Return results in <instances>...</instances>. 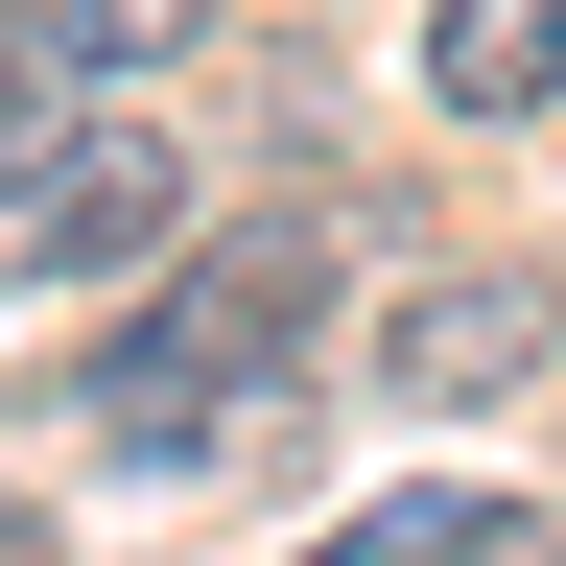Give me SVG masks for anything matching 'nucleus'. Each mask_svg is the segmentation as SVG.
Returning a JSON list of instances; mask_svg holds the SVG:
<instances>
[{
	"label": "nucleus",
	"mask_w": 566,
	"mask_h": 566,
	"mask_svg": "<svg viewBox=\"0 0 566 566\" xmlns=\"http://www.w3.org/2000/svg\"><path fill=\"white\" fill-rule=\"evenodd\" d=\"M166 237H189V166H166V142L95 118L71 166H24V260H48V283H118V260H166Z\"/></svg>",
	"instance_id": "1"
},
{
	"label": "nucleus",
	"mask_w": 566,
	"mask_h": 566,
	"mask_svg": "<svg viewBox=\"0 0 566 566\" xmlns=\"http://www.w3.org/2000/svg\"><path fill=\"white\" fill-rule=\"evenodd\" d=\"M378 378H401V401H520V378H543V283H520V260H449V283L378 331Z\"/></svg>",
	"instance_id": "2"
},
{
	"label": "nucleus",
	"mask_w": 566,
	"mask_h": 566,
	"mask_svg": "<svg viewBox=\"0 0 566 566\" xmlns=\"http://www.w3.org/2000/svg\"><path fill=\"white\" fill-rule=\"evenodd\" d=\"M424 95L449 118H543L566 95V0H424Z\"/></svg>",
	"instance_id": "3"
},
{
	"label": "nucleus",
	"mask_w": 566,
	"mask_h": 566,
	"mask_svg": "<svg viewBox=\"0 0 566 566\" xmlns=\"http://www.w3.org/2000/svg\"><path fill=\"white\" fill-rule=\"evenodd\" d=\"M71 142H95V48H71L48 0H0V189H24V166H71Z\"/></svg>",
	"instance_id": "4"
},
{
	"label": "nucleus",
	"mask_w": 566,
	"mask_h": 566,
	"mask_svg": "<svg viewBox=\"0 0 566 566\" xmlns=\"http://www.w3.org/2000/svg\"><path fill=\"white\" fill-rule=\"evenodd\" d=\"M48 24H71V48H95V71H166V48L212 24V0H48Z\"/></svg>",
	"instance_id": "5"
},
{
	"label": "nucleus",
	"mask_w": 566,
	"mask_h": 566,
	"mask_svg": "<svg viewBox=\"0 0 566 566\" xmlns=\"http://www.w3.org/2000/svg\"><path fill=\"white\" fill-rule=\"evenodd\" d=\"M0 566H48V543H24V495H0Z\"/></svg>",
	"instance_id": "6"
},
{
	"label": "nucleus",
	"mask_w": 566,
	"mask_h": 566,
	"mask_svg": "<svg viewBox=\"0 0 566 566\" xmlns=\"http://www.w3.org/2000/svg\"><path fill=\"white\" fill-rule=\"evenodd\" d=\"M520 566H566V543H520Z\"/></svg>",
	"instance_id": "7"
}]
</instances>
